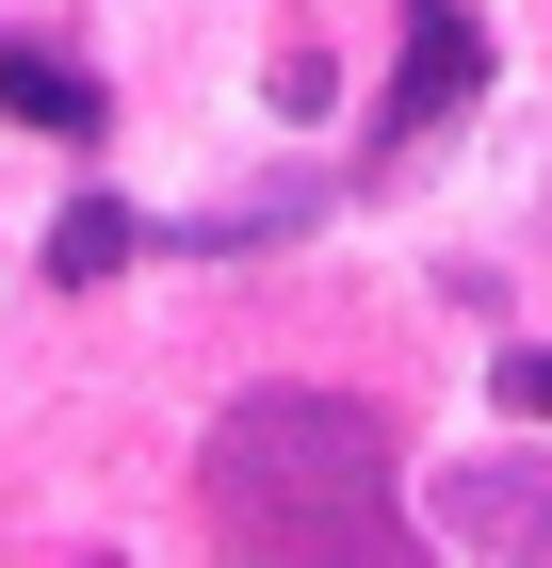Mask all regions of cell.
Segmentation results:
<instances>
[{
	"mask_svg": "<svg viewBox=\"0 0 552 568\" xmlns=\"http://www.w3.org/2000/svg\"><path fill=\"white\" fill-rule=\"evenodd\" d=\"M504 423H552V342H520V357H504Z\"/></svg>",
	"mask_w": 552,
	"mask_h": 568,
	"instance_id": "6",
	"label": "cell"
},
{
	"mask_svg": "<svg viewBox=\"0 0 552 568\" xmlns=\"http://www.w3.org/2000/svg\"><path fill=\"white\" fill-rule=\"evenodd\" d=\"M488 82V33H471V0H407V82H390V146H423L455 98Z\"/></svg>",
	"mask_w": 552,
	"mask_h": 568,
	"instance_id": "2",
	"label": "cell"
},
{
	"mask_svg": "<svg viewBox=\"0 0 552 568\" xmlns=\"http://www.w3.org/2000/svg\"><path fill=\"white\" fill-rule=\"evenodd\" d=\"M212 520L260 568H374L390 552V423L358 390H244L212 423Z\"/></svg>",
	"mask_w": 552,
	"mask_h": 568,
	"instance_id": "1",
	"label": "cell"
},
{
	"mask_svg": "<svg viewBox=\"0 0 552 568\" xmlns=\"http://www.w3.org/2000/svg\"><path fill=\"white\" fill-rule=\"evenodd\" d=\"M130 244H147V227H130V212H114V195H82V212L49 227V293H82V276H114V261H130Z\"/></svg>",
	"mask_w": 552,
	"mask_h": 568,
	"instance_id": "5",
	"label": "cell"
},
{
	"mask_svg": "<svg viewBox=\"0 0 552 568\" xmlns=\"http://www.w3.org/2000/svg\"><path fill=\"white\" fill-rule=\"evenodd\" d=\"M0 114H33V131H98V82L66 49H0Z\"/></svg>",
	"mask_w": 552,
	"mask_h": 568,
	"instance_id": "4",
	"label": "cell"
},
{
	"mask_svg": "<svg viewBox=\"0 0 552 568\" xmlns=\"http://www.w3.org/2000/svg\"><path fill=\"white\" fill-rule=\"evenodd\" d=\"M439 536H471V552H552V471H439Z\"/></svg>",
	"mask_w": 552,
	"mask_h": 568,
	"instance_id": "3",
	"label": "cell"
}]
</instances>
